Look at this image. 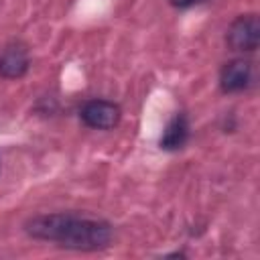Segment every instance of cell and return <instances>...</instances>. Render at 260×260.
<instances>
[{
  "mask_svg": "<svg viewBox=\"0 0 260 260\" xmlns=\"http://www.w3.org/2000/svg\"><path fill=\"white\" fill-rule=\"evenodd\" d=\"M24 232L43 242H53L69 250H100L112 240V225L104 219L77 213H43L24 223Z\"/></svg>",
  "mask_w": 260,
  "mask_h": 260,
  "instance_id": "obj_1",
  "label": "cell"
},
{
  "mask_svg": "<svg viewBox=\"0 0 260 260\" xmlns=\"http://www.w3.org/2000/svg\"><path fill=\"white\" fill-rule=\"evenodd\" d=\"M228 45L240 53H252L260 45V20L256 14H242L238 16L225 35Z\"/></svg>",
  "mask_w": 260,
  "mask_h": 260,
  "instance_id": "obj_2",
  "label": "cell"
},
{
  "mask_svg": "<svg viewBox=\"0 0 260 260\" xmlns=\"http://www.w3.org/2000/svg\"><path fill=\"white\" fill-rule=\"evenodd\" d=\"M79 118L93 130H112L120 122V108L108 100H91L81 108Z\"/></svg>",
  "mask_w": 260,
  "mask_h": 260,
  "instance_id": "obj_3",
  "label": "cell"
},
{
  "mask_svg": "<svg viewBox=\"0 0 260 260\" xmlns=\"http://www.w3.org/2000/svg\"><path fill=\"white\" fill-rule=\"evenodd\" d=\"M252 83V63L246 59H232L219 71V87L223 93L244 91Z\"/></svg>",
  "mask_w": 260,
  "mask_h": 260,
  "instance_id": "obj_4",
  "label": "cell"
},
{
  "mask_svg": "<svg viewBox=\"0 0 260 260\" xmlns=\"http://www.w3.org/2000/svg\"><path fill=\"white\" fill-rule=\"evenodd\" d=\"M28 65H30L28 53L18 43L8 45L0 53V77L4 79H20L28 71Z\"/></svg>",
  "mask_w": 260,
  "mask_h": 260,
  "instance_id": "obj_5",
  "label": "cell"
},
{
  "mask_svg": "<svg viewBox=\"0 0 260 260\" xmlns=\"http://www.w3.org/2000/svg\"><path fill=\"white\" fill-rule=\"evenodd\" d=\"M187 138H189V120H187L185 114L179 112V114H175V116L169 120V124L165 126L162 136H160V140H158V146H160L162 150H179V148L185 146Z\"/></svg>",
  "mask_w": 260,
  "mask_h": 260,
  "instance_id": "obj_6",
  "label": "cell"
},
{
  "mask_svg": "<svg viewBox=\"0 0 260 260\" xmlns=\"http://www.w3.org/2000/svg\"><path fill=\"white\" fill-rule=\"evenodd\" d=\"M175 8H191V6H195V4H201V2H205V0H169Z\"/></svg>",
  "mask_w": 260,
  "mask_h": 260,
  "instance_id": "obj_7",
  "label": "cell"
}]
</instances>
